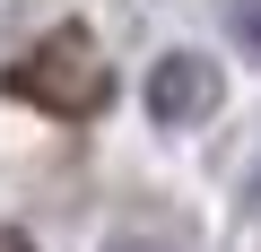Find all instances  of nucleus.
<instances>
[{"instance_id":"obj_1","label":"nucleus","mask_w":261,"mask_h":252,"mask_svg":"<svg viewBox=\"0 0 261 252\" xmlns=\"http://www.w3.org/2000/svg\"><path fill=\"white\" fill-rule=\"evenodd\" d=\"M9 96H27V104H44V113H87V104L105 96V61H96V44H87L79 26H61V35H44V44L9 70Z\"/></svg>"},{"instance_id":"obj_2","label":"nucleus","mask_w":261,"mask_h":252,"mask_svg":"<svg viewBox=\"0 0 261 252\" xmlns=\"http://www.w3.org/2000/svg\"><path fill=\"white\" fill-rule=\"evenodd\" d=\"M0 252H27V243H18V235H0Z\"/></svg>"}]
</instances>
